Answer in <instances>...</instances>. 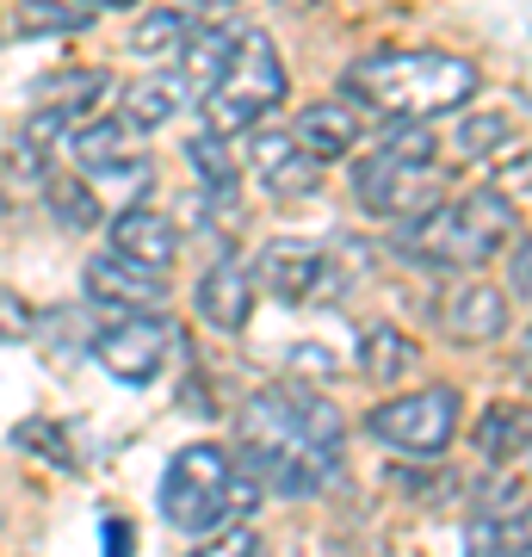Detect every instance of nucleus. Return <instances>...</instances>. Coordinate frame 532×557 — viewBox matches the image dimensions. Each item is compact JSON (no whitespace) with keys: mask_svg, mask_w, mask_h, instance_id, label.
<instances>
[{"mask_svg":"<svg viewBox=\"0 0 532 557\" xmlns=\"http://www.w3.org/2000/svg\"><path fill=\"white\" fill-rule=\"evenodd\" d=\"M341 434H347L341 409L304 384H273L242 409L255 478L273 483L279 496H322V483L341 465Z\"/></svg>","mask_w":532,"mask_h":557,"instance_id":"nucleus-1","label":"nucleus"},{"mask_svg":"<svg viewBox=\"0 0 532 557\" xmlns=\"http://www.w3.org/2000/svg\"><path fill=\"white\" fill-rule=\"evenodd\" d=\"M477 81H483L477 62L453 57V50H378L347 69V94L396 124H421L458 112L477 94Z\"/></svg>","mask_w":532,"mask_h":557,"instance_id":"nucleus-2","label":"nucleus"},{"mask_svg":"<svg viewBox=\"0 0 532 557\" xmlns=\"http://www.w3.org/2000/svg\"><path fill=\"white\" fill-rule=\"evenodd\" d=\"M520 236V218L502 193H471L458 205H434L396 230V255L421 260V267H446V273H471L490 255H502Z\"/></svg>","mask_w":532,"mask_h":557,"instance_id":"nucleus-3","label":"nucleus"},{"mask_svg":"<svg viewBox=\"0 0 532 557\" xmlns=\"http://www.w3.org/2000/svg\"><path fill=\"white\" fill-rule=\"evenodd\" d=\"M156 502L180 533H218L223 520H242L248 508H255L260 490L242 478L236 458L223 453V446L198 440V446H180V453L168 458Z\"/></svg>","mask_w":532,"mask_h":557,"instance_id":"nucleus-4","label":"nucleus"},{"mask_svg":"<svg viewBox=\"0 0 532 557\" xmlns=\"http://www.w3.org/2000/svg\"><path fill=\"white\" fill-rule=\"evenodd\" d=\"M279 100H285V69H279L273 44L260 32H242L223 81L205 94V124H211L205 137H236V131L260 124V112H273Z\"/></svg>","mask_w":532,"mask_h":557,"instance_id":"nucleus-5","label":"nucleus"},{"mask_svg":"<svg viewBox=\"0 0 532 557\" xmlns=\"http://www.w3.org/2000/svg\"><path fill=\"white\" fill-rule=\"evenodd\" d=\"M458 428V391L453 384H428V391H409V397H391L378 403L366 416V434L391 453H409V458H440L446 440Z\"/></svg>","mask_w":532,"mask_h":557,"instance_id":"nucleus-6","label":"nucleus"},{"mask_svg":"<svg viewBox=\"0 0 532 557\" xmlns=\"http://www.w3.org/2000/svg\"><path fill=\"white\" fill-rule=\"evenodd\" d=\"M440 186H446L440 168H428V161H396L384 149H372L354 168V199L372 218H421V211L440 205Z\"/></svg>","mask_w":532,"mask_h":557,"instance_id":"nucleus-7","label":"nucleus"},{"mask_svg":"<svg viewBox=\"0 0 532 557\" xmlns=\"http://www.w3.org/2000/svg\"><path fill=\"white\" fill-rule=\"evenodd\" d=\"M168 354H174V329H168L161 317H124V322H112V329L94 335V359L119 384H131V391L156 384L161 366H168Z\"/></svg>","mask_w":532,"mask_h":557,"instance_id":"nucleus-8","label":"nucleus"},{"mask_svg":"<svg viewBox=\"0 0 532 557\" xmlns=\"http://www.w3.org/2000/svg\"><path fill=\"white\" fill-rule=\"evenodd\" d=\"M87 298L143 317V310H156V304L168 298V273L137 267V260H124V255H94L87 260Z\"/></svg>","mask_w":532,"mask_h":557,"instance_id":"nucleus-9","label":"nucleus"},{"mask_svg":"<svg viewBox=\"0 0 532 557\" xmlns=\"http://www.w3.org/2000/svg\"><path fill=\"white\" fill-rule=\"evenodd\" d=\"M193 310L211 322V329H223V335L248 329V310H255V267H242V260L205 267V278H198V292H193Z\"/></svg>","mask_w":532,"mask_h":557,"instance_id":"nucleus-10","label":"nucleus"},{"mask_svg":"<svg viewBox=\"0 0 532 557\" xmlns=\"http://www.w3.org/2000/svg\"><path fill=\"white\" fill-rule=\"evenodd\" d=\"M440 329L458 341V347H483L508 329V298L495 292V285H453L446 298H440Z\"/></svg>","mask_w":532,"mask_h":557,"instance_id":"nucleus-11","label":"nucleus"},{"mask_svg":"<svg viewBox=\"0 0 532 557\" xmlns=\"http://www.w3.org/2000/svg\"><path fill=\"white\" fill-rule=\"evenodd\" d=\"M366 137V112L354 100H316L304 119H297L292 143L304 149L310 161H341L354 156V143Z\"/></svg>","mask_w":532,"mask_h":557,"instance_id":"nucleus-12","label":"nucleus"},{"mask_svg":"<svg viewBox=\"0 0 532 557\" xmlns=\"http://www.w3.org/2000/svg\"><path fill=\"white\" fill-rule=\"evenodd\" d=\"M322 273H329L322 248H316V242L285 236V242H273V248L260 255L255 285H267V292H273V298H285V304H304L310 292H322Z\"/></svg>","mask_w":532,"mask_h":557,"instance_id":"nucleus-13","label":"nucleus"},{"mask_svg":"<svg viewBox=\"0 0 532 557\" xmlns=\"http://www.w3.org/2000/svg\"><path fill=\"white\" fill-rule=\"evenodd\" d=\"M174 248H180L174 218H161V211H149V205H131V211H119V223H112V255L137 260V267L168 273Z\"/></svg>","mask_w":532,"mask_h":557,"instance_id":"nucleus-14","label":"nucleus"},{"mask_svg":"<svg viewBox=\"0 0 532 557\" xmlns=\"http://www.w3.org/2000/svg\"><path fill=\"white\" fill-rule=\"evenodd\" d=\"M180 106H186V81H180L174 69L143 75V81H131V87H124V124H137V131H161Z\"/></svg>","mask_w":532,"mask_h":557,"instance_id":"nucleus-15","label":"nucleus"},{"mask_svg":"<svg viewBox=\"0 0 532 557\" xmlns=\"http://www.w3.org/2000/svg\"><path fill=\"white\" fill-rule=\"evenodd\" d=\"M508 143H520V137H514V124L502 119V112H471V119L453 124V137H440V149L453 161H490V156H502Z\"/></svg>","mask_w":532,"mask_h":557,"instance_id":"nucleus-16","label":"nucleus"},{"mask_svg":"<svg viewBox=\"0 0 532 557\" xmlns=\"http://www.w3.org/2000/svg\"><path fill=\"white\" fill-rule=\"evenodd\" d=\"M236 38L242 32H230V25H211V32H193V44H186V69H174L186 87H198V94H211L223 81V69H230V57H236Z\"/></svg>","mask_w":532,"mask_h":557,"instance_id":"nucleus-17","label":"nucleus"},{"mask_svg":"<svg viewBox=\"0 0 532 557\" xmlns=\"http://www.w3.org/2000/svg\"><path fill=\"white\" fill-rule=\"evenodd\" d=\"M38 94H44V112H57V119L69 124L81 106H94L99 94H112V75H106V69H69V75L38 81Z\"/></svg>","mask_w":532,"mask_h":557,"instance_id":"nucleus-18","label":"nucleus"},{"mask_svg":"<svg viewBox=\"0 0 532 557\" xmlns=\"http://www.w3.org/2000/svg\"><path fill=\"white\" fill-rule=\"evenodd\" d=\"M465 557H527V515H477L465 527Z\"/></svg>","mask_w":532,"mask_h":557,"instance_id":"nucleus-19","label":"nucleus"},{"mask_svg":"<svg viewBox=\"0 0 532 557\" xmlns=\"http://www.w3.org/2000/svg\"><path fill=\"white\" fill-rule=\"evenodd\" d=\"M186 44H193V13L186 7H161V13L137 20V32H131V50L137 57H174Z\"/></svg>","mask_w":532,"mask_h":557,"instance_id":"nucleus-20","label":"nucleus"},{"mask_svg":"<svg viewBox=\"0 0 532 557\" xmlns=\"http://www.w3.org/2000/svg\"><path fill=\"white\" fill-rule=\"evenodd\" d=\"M520 446H527V409L520 403H495L490 416H483V428H477V453L490 458V465H508V458H520Z\"/></svg>","mask_w":532,"mask_h":557,"instance_id":"nucleus-21","label":"nucleus"},{"mask_svg":"<svg viewBox=\"0 0 532 557\" xmlns=\"http://www.w3.org/2000/svg\"><path fill=\"white\" fill-rule=\"evenodd\" d=\"M260 180H267V193H279V199H316L322 193V161H310L304 149H285L273 168H260Z\"/></svg>","mask_w":532,"mask_h":557,"instance_id":"nucleus-22","label":"nucleus"},{"mask_svg":"<svg viewBox=\"0 0 532 557\" xmlns=\"http://www.w3.org/2000/svg\"><path fill=\"white\" fill-rule=\"evenodd\" d=\"M366 379L372 384H396L403 372L415 366V347H409V335L403 329H372V341H366Z\"/></svg>","mask_w":532,"mask_h":557,"instance_id":"nucleus-23","label":"nucleus"},{"mask_svg":"<svg viewBox=\"0 0 532 557\" xmlns=\"http://www.w3.org/2000/svg\"><path fill=\"white\" fill-rule=\"evenodd\" d=\"M75 161L87 168V174H99V168H112V161H124V119H94L75 131Z\"/></svg>","mask_w":532,"mask_h":557,"instance_id":"nucleus-24","label":"nucleus"},{"mask_svg":"<svg viewBox=\"0 0 532 557\" xmlns=\"http://www.w3.org/2000/svg\"><path fill=\"white\" fill-rule=\"evenodd\" d=\"M186 161H193V174L205 180V193H218V199L236 193V161H230L223 137H193L186 143Z\"/></svg>","mask_w":532,"mask_h":557,"instance_id":"nucleus-25","label":"nucleus"},{"mask_svg":"<svg viewBox=\"0 0 532 557\" xmlns=\"http://www.w3.org/2000/svg\"><path fill=\"white\" fill-rule=\"evenodd\" d=\"M50 211H57L69 230H94L99 223V199L81 186V180H50Z\"/></svg>","mask_w":532,"mask_h":557,"instance_id":"nucleus-26","label":"nucleus"},{"mask_svg":"<svg viewBox=\"0 0 532 557\" xmlns=\"http://www.w3.org/2000/svg\"><path fill=\"white\" fill-rule=\"evenodd\" d=\"M13 440H20L25 453L50 458V465H75V453H69V434H62L57 421H25V428H20Z\"/></svg>","mask_w":532,"mask_h":557,"instance_id":"nucleus-27","label":"nucleus"},{"mask_svg":"<svg viewBox=\"0 0 532 557\" xmlns=\"http://www.w3.org/2000/svg\"><path fill=\"white\" fill-rule=\"evenodd\" d=\"M198 557H260V533L255 527H230V533H218Z\"/></svg>","mask_w":532,"mask_h":557,"instance_id":"nucleus-28","label":"nucleus"},{"mask_svg":"<svg viewBox=\"0 0 532 557\" xmlns=\"http://www.w3.org/2000/svg\"><path fill=\"white\" fill-rule=\"evenodd\" d=\"M25 329H32V310H25L13 292H0V341H20Z\"/></svg>","mask_w":532,"mask_h":557,"instance_id":"nucleus-29","label":"nucleus"},{"mask_svg":"<svg viewBox=\"0 0 532 557\" xmlns=\"http://www.w3.org/2000/svg\"><path fill=\"white\" fill-rule=\"evenodd\" d=\"M99 539H106V557H131V552H137V533H131V520H124V515L106 520V527H99Z\"/></svg>","mask_w":532,"mask_h":557,"instance_id":"nucleus-30","label":"nucleus"},{"mask_svg":"<svg viewBox=\"0 0 532 557\" xmlns=\"http://www.w3.org/2000/svg\"><path fill=\"white\" fill-rule=\"evenodd\" d=\"M508 285H514V298H527V285H532V248L520 236H514V260H508Z\"/></svg>","mask_w":532,"mask_h":557,"instance_id":"nucleus-31","label":"nucleus"},{"mask_svg":"<svg viewBox=\"0 0 532 557\" xmlns=\"http://www.w3.org/2000/svg\"><path fill=\"white\" fill-rule=\"evenodd\" d=\"M87 13H106V7H131V0H81Z\"/></svg>","mask_w":532,"mask_h":557,"instance_id":"nucleus-32","label":"nucleus"},{"mask_svg":"<svg viewBox=\"0 0 532 557\" xmlns=\"http://www.w3.org/2000/svg\"><path fill=\"white\" fill-rule=\"evenodd\" d=\"M193 7H236V0H193Z\"/></svg>","mask_w":532,"mask_h":557,"instance_id":"nucleus-33","label":"nucleus"}]
</instances>
